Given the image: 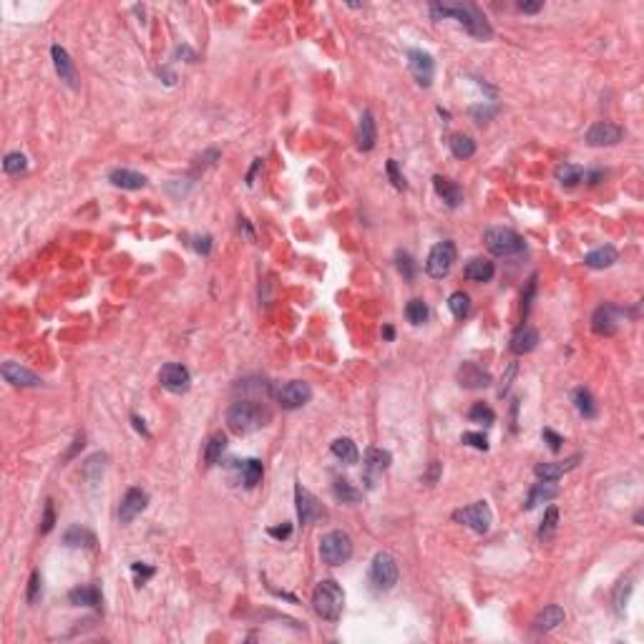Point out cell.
Here are the masks:
<instances>
[{
	"label": "cell",
	"mask_w": 644,
	"mask_h": 644,
	"mask_svg": "<svg viewBox=\"0 0 644 644\" xmlns=\"http://www.w3.org/2000/svg\"><path fill=\"white\" fill-rule=\"evenodd\" d=\"M430 15H433V21L456 18L473 38H481V41H488L493 35V28L488 26L486 15L471 3H430Z\"/></svg>",
	"instance_id": "cell-1"
},
{
	"label": "cell",
	"mask_w": 644,
	"mask_h": 644,
	"mask_svg": "<svg viewBox=\"0 0 644 644\" xmlns=\"http://www.w3.org/2000/svg\"><path fill=\"white\" fill-rule=\"evenodd\" d=\"M272 413L267 405H262L259 401H237L232 403V408L227 410V425L232 433L237 436H247V433H255V430L264 428L270 423Z\"/></svg>",
	"instance_id": "cell-2"
},
{
	"label": "cell",
	"mask_w": 644,
	"mask_h": 644,
	"mask_svg": "<svg viewBox=\"0 0 644 644\" xmlns=\"http://www.w3.org/2000/svg\"><path fill=\"white\" fill-rule=\"evenodd\" d=\"M312 607L318 611V616L327 619V622H338L345 607V591L335 579H322L312 591Z\"/></svg>",
	"instance_id": "cell-3"
},
{
	"label": "cell",
	"mask_w": 644,
	"mask_h": 644,
	"mask_svg": "<svg viewBox=\"0 0 644 644\" xmlns=\"http://www.w3.org/2000/svg\"><path fill=\"white\" fill-rule=\"evenodd\" d=\"M484 244H486V250L491 252V255H496V257L521 255V252H524V247H526V244H524V237L516 234L513 229H506V227L486 229Z\"/></svg>",
	"instance_id": "cell-4"
},
{
	"label": "cell",
	"mask_w": 644,
	"mask_h": 644,
	"mask_svg": "<svg viewBox=\"0 0 644 644\" xmlns=\"http://www.w3.org/2000/svg\"><path fill=\"white\" fill-rule=\"evenodd\" d=\"M320 556L330 567H340L353 556V539L345 531H330L320 539Z\"/></svg>",
	"instance_id": "cell-5"
},
{
	"label": "cell",
	"mask_w": 644,
	"mask_h": 644,
	"mask_svg": "<svg viewBox=\"0 0 644 644\" xmlns=\"http://www.w3.org/2000/svg\"><path fill=\"white\" fill-rule=\"evenodd\" d=\"M370 582L378 591H388L398 584V561L388 551H378L370 564Z\"/></svg>",
	"instance_id": "cell-6"
},
{
	"label": "cell",
	"mask_w": 644,
	"mask_h": 644,
	"mask_svg": "<svg viewBox=\"0 0 644 644\" xmlns=\"http://www.w3.org/2000/svg\"><path fill=\"white\" fill-rule=\"evenodd\" d=\"M456 244L450 242V239H443V242H438L433 250H430L428 259H425V272H428L433 279H443L445 275H448L450 270H453V264H456Z\"/></svg>",
	"instance_id": "cell-7"
},
{
	"label": "cell",
	"mask_w": 644,
	"mask_h": 644,
	"mask_svg": "<svg viewBox=\"0 0 644 644\" xmlns=\"http://www.w3.org/2000/svg\"><path fill=\"white\" fill-rule=\"evenodd\" d=\"M453 521L463 524V526H468L476 533H486L493 524V513H491V508H488L486 501H476V504L466 506V508L453 511Z\"/></svg>",
	"instance_id": "cell-8"
},
{
	"label": "cell",
	"mask_w": 644,
	"mask_h": 644,
	"mask_svg": "<svg viewBox=\"0 0 644 644\" xmlns=\"http://www.w3.org/2000/svg\"><path fill=\"white\" fill-rule=\"evenodd\" d=\"M272 395H275V401H277L284 410H297L312 401V388L305 380H290V383H284V385H279V388H275Z\"/></svg>",
	"instance_id": "cell-9"
},
{
	"label": "cell",
	"mask_w": 644,
	"mask_h": 644,
	"mask_svg": "<svg viewBox=\"0 0 644 644\" xmlns=\"http://www.w3.org/2000/svg\"><path fill=\"white\" fill-rule=\"evenodd\" d=\"M390 461H393V456H390L388 450L383 448H367L365 450V463H362V478H365V486L367 488H375V484H378V478L383 476V473L390 468Z\"/></svg>",
	"instance_id": "cell-10"
},
{
	"label": "cell",
	"mask_w": 644,
	"mask_h": 644,
	"mask_svg": "<svg viewBox=\"0 0 644 644\" xmlns=\"http://www.w3.org/2000/svg\"><path fill=\"white\" fill-rule=\"evenodd\" d=\"M408 66H410L413 78H416L423 89H428V86L433 84V76H436V61H433L430 53H425V50H421V48L408 50Z\"/></svg>",
	"instance_id": "cell-11"
},
{
	"label": "cell",
	"mask_w": 644,
	"mask_h": 644,
	"mask_svg": "<svg viewBox=\"0 0 644 644\" xmlns=\"http://www.w3.org/2000/svg\"><path fill=\"white\" fill-rule=\"evenodd\" d=\"M619 318H622V310L616 305H611V302H604V305L596 307L594 315H591V330H594L596 335L609 338V335H614L616 330H619Z\"/></svg>",
	"instance_id": "cell-12"
},
{
	"label": "cell",
	"mask_w": 644,
	"mask_h": 644,
	"mask_svg": "<svg viewBox=\"0 0 644 644\" xmlns=\"http://www.w3.org/2000/svg\"><path fill=\"white\" fill-rule=\"evenodd\" d=\"M295 504H297V519L300 524H312V521H318L325 516V508H322V504H320L315 496H312L310 491H307L305 486L297 484L295 486Z\"/></svg>",
	"instance_id": "cell-13"
},
{
	"label": "cell",
	"mask_w": 644,
	"mask_h": 644,
	"mask_svg": "<svg viewBox=\"0 0 644 644\" xmlns=\"http://www.w3.org/2000/svg\"><path fill=\"white\" fill-rule=\"evenodd\" d=\"M159 380L169 393L181 395V393H187L189 385H192V375H189L187 367L179 365V362H167V365L159 370Z\"/></svg>",
	"instance_id": "cell-14"
},
{
	"label": "cell",
	"mask_w": 644,
	"mask_h": 644,
	"mask_svg": "<svg viewBox=\"0 0 644 644\" xmlns=\"http://www.w3.org/2000/svg\"><path fill=\"white\" fill-rule=\"evenodd\" d=\"M0 373H3L6 383H10V385H15V388H38V385L43 383L33 370H28V367H23L21 362H13V360L3 362Z\"/></svg>",
	"instance_id": "cell-15"
},
{
	"label": "cell",
	"mask_w": 644,
	"mask_h": 644,
	"mask_svg": "<svg viewBox=\"0 0 644 644\" xmlns=\"http://www.w3.org/2000/svg\"><path fill=\"white\" fill-rule=\"evenodd\" d=\"M146 504H149L146 491H141V488H129V491L124 493L121 504H118V521H121V524H131V521L146 508Z\"/></svg>",
	"instance_id": "cell-16"
},
{
	"label": "cell",
	"mask_w": 644,
	"mask_h": 644,
	"mask_svg": "<svg viewBox=\"0 0 644 644\" xmlns=\"http://www.w3.org/2000/svg\"><path fill=\"white\" fill-rule=\"evenodd\" d=\"M456 378H458V383L468 390H481L491 385V373H488L486 367L476 365V362H463V365L456 370Z\"/></svg>",
	"instance_id": "cell-17"
},
{
	"label": "cell",
	"mask_w": 644,
	"mask_h": 644,
	"mask_svg": "<svg viewBox=\"0 0 644 644\" xmlns=\"http://www.w3.org/2000/svg\"><path fill=\"white\" fill-rule=\"evenodd\" d=\"M622 126L609 124V121H599L587 131V144L589 146H614L622 141Z\"/></svg>",
	"instance_id": "cell-18"
},
{
	"label": "cell",
	"mask_w": 644,
	"mask_h": 644,
	"mask_svg": "<svg viewBox=\"0 0 644 644\" xmlns=\"http://www.w3.org/2000/svg\"><path fill=\"white\" fill-rule=\"evenodd\" d=\"M50 58H53V66H56V73L61 76V81H66V86H71V89H78V73H76V66H73V61H71L68 50L61 48V46H53L50 48Z\"/></svg>",
	"instance_id": "cell-19"
},
{
	"label": "cell",
	"mask_w": 644,
	"mask_h": 644,
	"mask_svg": "<svg viewBox=\"0 0 644 644\" xmlns=\"http://www.w3.org/2000/svg\"><path fill=\"white\" fill-rule=\"evenodd\" d=\"M579 461H582V456L576 453V456H569L567 461H551V463H539L536 468H533V473L541 478V481H559L564 473L574 471L576 466H579Z\"/></svg>",
	"instance_id": "cell-20"
},
{
	"label": "cell",
	"mask_w": 644,
	"mask_h": 644,
	"mask_svg": "<svg viewBox=\"0 0 644 644\" xmlns=\"http://www.w3.org/2000/svg\"><path fill=\"white\" fill-rule=\"evenodd\" d=\"M536 345H539V333H536L531 325H521L513 330L511 345L508 347H511L513 355H526V353H531Z\"/></svg>",
	"instance_id": "cell-21"
},
{
	"label": "cell",
	"mask_w": 644,
	"mask_h": 644,
	"mask_svg": "<svg viewBox=\"0 0 644 644\" xmlns=\"http://www.w3.org/2000/svg\"><path fill=\"white\" fill-rule=\"evenodd\" d=\"M556 496H559V486H556V481H539V484L531 486V491H528L524 508L531 511V508H536L539 504H546V501L556 499Z\"/></svg>",
	"instance_id": "cell-22"
},
{
	"label": "cell",
	"mask_w": 644,
	"mask_h": 644,
	"mask_svg": "<svg viewBox=\"0 0 644 644\" xmlns=\"http://www.w3.org/2000/svg\"><path fill=\"white\" fill-rule=\"evenodd\" d=\"M433 189H436V194L441 196L450 209L461 207V201H463V189L458 187L456 181L445 179V176H433Z\"/></svg>",
	"instance_id": "cell-23"
},
{
	"label": "cell",
	"mask_w": 644,
	"mask_h": 644,
	"mask_svg": "<svg viewBox=\"0 0 644 644\" xmlns=\"http://www.w3.org/2000/svg\"><path fill=\"white\" fill-rule=\"evenodd\" d=\"M466 279L471 282H491L493 275H496V267H493L491 259H484V257H473L471 262L463 267Z\"/></svg>",
	"instance_id": "cell-24"
},
{
	"label": "cell",
	"mask_w": 644,
	"mask_h": 644,
	"mask_svg": "<svg viewBox=\"0 0 644 644\" xmlns=\"http://www.w3.org/2000/svg\"><path fill=\"white\" fill-rule=\"evenodd\" d=\"M237 473H239V481H242L247 488H255L259 481H262V463L257 458H247V461H234L232 463Z\"/></svg>",
	"instance_id": "cell-25"
},
{
	"label": "cell",
	"mask_w": 644,
	"mask_h": 644,
	"mask_svg": "<svg viewBox=\"0 0 644 644\" xmlns=\"http://www.w3.org/2000/svg\"><path fill=\"white\" fill-rule=\"evenodd\" d=\"M109 181L118 189H129V192H136V189L146 187V176L139 172H131V169H113L109 174Z\"/></svg>",
	"instance_id": "cell-26"
},
{
	"label": "cell",
	"mask_w": 644,
	"mask_h": 644,
	"mask_svg": "<svg viewBox=\"0 0 644 644\" xmlns=\"http://www.w3.org/2000/svg\"><path fill=\"white\" fill-rule=\"evenodd\" d=\"M564 619H567L564 609L556 607V604H551V607H544V611H539V616L533 619V629L536 632H551V629H556L559 624H564Z\"/></svg>",
	"instance_id": "cell-27"
},
{
	"label": "cell",
	"mask_w": 644,
	"mask_h": 644,
	"mask_svg": "<svg viewBox=\"0 0 644 644\" xmlns=\"http://www.w3.org/2000/svg\"><path fill=\"white\" fill-rule=\"evenodd\" d=\"M375 141H378V129H375L373 113L362 111L360 126H358V149L360 151H370L375 146Z\"/></svg>",
	"instance_id": "cell-28"
},
{
	"label": "cell",
	"mask_w": 644,
	"mask_h": 644,
	"mask_svg": "<svg viewBox=\"0 0 644 644\" xmlns=\"http://www.w3.org/2000/svg\"><path fill=\"white\" fill-rule=\"evenodd\" d=\"M614 262H616V250L611 244L599 247V250L589 252V255L584 257V264H587L589 270H607V267H611Z\"/></svg>",
	"instance_id": "cell-29"
},
{
	"label": "cell",
	"mask_w": 644,
	"mask_h": 644,
	"mask_svg": "<svg viewBox=\"0 0 644 644\" xmlns=\"http://www.w3.org/2000/svg\"><path fill=\"white\" fill-rule=\"evenodd\" d=\"M63 544L71 549H93L96 546V536L84 526H71L68 531L63 533Z\"/></svg>",
	"instance_id": "cell-30"
},
{
	"label": "cell",
	"mask_w": 644,
	"mask_h": 644,
	"mask_svg": "<svg viewBox=\"0 0 644 644\" xmlns=\"http://www.w3.org/2000/svg\"><path fill=\"white\" fill-rule=\"evenodd\" d=\"M571 401H574L576 410H579V416L587 418V421L596 418V413H599V405H596L594 395L589 393L587 388H576L574 393H571Z\"/></svg>",
	"instance_id": "cell-31"
},
{
	"label": "cell",
	"mask_w": 644,
	"mask_h": 644,
	"mask_svg": "<svg viewBox=\"0 0 644 644\" xmlns=\"http://www.w3.org/2000/svg\"><path fill=\"white\" fill-rule=\"evenodd\" d=\"M333 456L338 458V461H342V463L355 466L358 463V458H360V453H358V445H355L350 438H335L333 441Z\"/></svg>",
	"instance_id": "cell-32"
},
{
	"label": "cell",
	"mask_w": 644,
	"mask_h": 644,
	"mask_svg": "<svg viewBox=\"0 0 644 644\" xmlns=\"http://www.w3.org/2000/svg\"><path fill=\"white\" fill-rule=\"evenodd\" d=\"M68 599L76 607H101V591H98V587H76L68 594Z\"/></svg>",
	"instance_id": "cell-33"
},
{
	"label": "cell",
	"mask_w": 644,
	"mask_h": 644,
	"mask_svg": "<svg viewBox=\"0 0 644 644\" xmlns=\"http://www.w3.org/2000/svg\"><path fill=\"white\" fill-rule=\"evenodd\" d=\"M224 450H227V436H224V433H214V436L207 441V445H204V463L217 466L222 461Z\"/></svg>",
	"instance_id": "cell-34"
},
{
	"label": "cell",
	"mask_w": 644,
	"mask_h": 644,
	"mask_svg": "<svg viewBox=\"0 0 644 644\" xmlns=\"http://www.w3.org/2000/svg\"><path fill=\"white\" fill-rule=\"evenodd\" d=\"M554 176L559 184L571 189V187H576L587 174H584V169L579 167V164H559V167L554 169Z\"/></svg>",
	"instance_id": "cell-35"
},
{
	"label": "cell",
	"mask_w": 644,
	"mask_h": 644,
	"mask_svg": "<svg viewBox=\"0 0 644 644\" xmlns=\"http://www.w3.org/2000/svg\"><path fill=\"white\" fill-rule=\"evenodd\" d=\"M448 146L456 159H471L473 154H476V141L471 136H466V134H453Z\"/></svg>",
	"instance_id": "cell-36"
},
{
	"label": "cell",
	"mask_w": 644,
	"mask_h": 644,
	"mask_svg": "<svg viewBox=\"0 0 644 644\" xmlns=\"http://www.w3.org/2000/svg\"><path fill=\"white\" fill-rule=\"evenodd\" d=\"M556 526H559V508L556 506H549L546 511H544V521H541L539 526V541H551L556 533Z\"/></svg>",
	"instance_id": "cell-37"
},
{
	"label": "cell",
	"mask_w": 644,
	"mask_h": 644,
	"mask_svg": "<svg viewBox=\"0 0 644 644\" xmlns=\"http://www.w3.org/2000/svg\"><path fill=\"white\" fill-rule=\"evenodd\" d=\"M448 310L453 312V318L456 320H463L468 318V312H471V297L466 295V292H453L448 297Z\"/></svg>",
	"instance_id": "cell-38"
},
{
	"label": "cell",
	"mask_w": 644,
	"mask_h": 644,
	"mask_svg": "<svg viewBox=\"0 0 644 644\" xmlns=\"http://www.w3.org/2000/svg\"><path fill=\"white\" fill-rule=\"evenodd\" d=\"M333 493H335V499L342 501V504L353 506V504H358V501H360V491H358V488H353V484H350V481H345V478H342V481H335V484H333Z\"/></svg>",
	"instance_id": "cell-39"
},
{
	"label": "cell",
	"mask_w": 644,
	"mask_h": 644,
	"mask_svg": "<svg viewBox=\"0 0 644 644\" xmlns=\"http://www.w3.org/2000/svg\"><path fill=\"white\" fill-rule=\"evenodd\" d=\"M405 318H408L410 325H423L428 320V305L423 300H410L405 305Z\"/></svg>",
	"instance_id": "cell-40"
},
{
	"label": "cell",
	"mask_w": 644,
	"mask_h": 644,
	"mask_svg": "<svg viewBox=\"0 0 644 644\" xmlns=\"http://www.w3.org/2000/svg\"><path fill=\"white\" fill-rule=\"evenodd\" d=\"M3 169H6V174H10V176L23 174L28 169V159H26L21 151H10V154H6V159H3Z\"/></svg>",
	"instance_id": "cell-41"
},
{
	"label": "cell",
	"mask_w": 644,
	"mask_h": 644,
	"mask_svg": "<svg viewBox=\"0 0 644 644\" xmlns=\"http://www.w3.org/2000/svg\"><path fill=\"white\" fill-rule=\"evenodd\" d=\"M468 418H471V423H484V425H493V421H496V413H493L486 403H476L471 410H468Z\"/></svg>",
	"instance_id": "cell-42"
},
{
	"label": "cell",
	"mask_w": 644,
	"mask_h": 644,
	"mask_svg": "<svg viewBox=\"0 0 644 644\" xmlns=\"http://www.w3.org/2000/svg\"><path fill=\"white\" fill-rule=\"evenodd\" d=\"M104 463H106L104 453H93V456L84 463V476L89 478V481H96V478L104 473Z\"/></svg>",
	"instance_id": "cell-43"
},
{
	"label": "cell",
	"mask_w": 644,
	"mask_h": 644,
	"mask_svg": "<svg viewBox=\"0 0 644 644\" xmlns=\"http://www.w3.org/2000/svg\"><path fill=\"white\" fill-rule=\"evenodd\" d=\"M398 270L403 272V277L408 279H416V272H418V264L416 259L408 255V252H398Z\"/></svg>",
	"instance_id": "cell-44"
},
{
	"label": "cell",
	"mask_w": 644,
	"mask_h": 644,
	"mask_svg": "<svg viewBox=\"0 0 644 644\" xmlns=\"http://www.w3.org/2000/svg\"><path fill=\"white\" fill-rule=\"evenodd\" d=\"M56 524V511H53V501H46V508H43V521H41V533H50Z\"/></svg>",
	"instance_id": "cell-45"
},
{
	"label": "cell",
	"mask_w": 644,
	"mask_h": 644,
	"mask_svg": "<svg viewBox=\"0 0 644 644\" xmlns=\"http://www.w3.org/2000/svg\"><path fill=\"white\" fill-rule=\"evenodd\" d=\"M385 172H388V176H390V181H393L395 189H405V179H403V174L398 172V161L388 159V164H385Z\"/></svg>",
	"instance_id": "cell-46"
},
{
	"label": "cell",
	"mask_w": 644,
	"mask_h": 644,
	"mask_svg": "<svg viewBox=\"0 0 644 644\" xmlns=\"http://www.w3.org/2000/svg\"><path fill=\"white\" fill-rule=\"evenodd\" d=\"M461 441L468 443V445H473V448H478V450H488V438H486L484 433H463Z\"/></svg>",
	"instance_id": "cell-47"
},
{
	"label": "cell",
	"mask_w": 644,
	"mask_h": 644,
	"mask_svg": "<svg viewBox=\"0 0 644 644\" xmlns=\"http://www.w3.org/2000/svg\"><path fill=\"white\" fill-rule=\"evenodd\" d=\"M41 571H33L30 574V582H28V602L35 604L38 599H41Z\"/></svg>",
	"instance_id": "cell-48"
},
{
	"label": "cell",
	"mask_w": 644,
	"mask_h": 644,
	"mask_svg": "<svg viewBox=\"0 0 644 644\" xmlns=\"http://www.w3.org/2000/svg\"><path fill=\"white\" fill-rule=\"evenodd\" d=\"M131 571H134V574H136V582H139V584H144L146 579H151V576H154V571H156V569H154V567H146V564H141V561H136V564H131Z\"/></svg>",
	"instance_id": "cell-49"
},
{
	"label": "cell",
	"mask_w": 644,
	"mask_h": 644,
	"mask_svg": "<svg viewBox=\"0 0 644 644\" xmlns=\"http://www.w3.org/2000/svg\"><path fill=\"white\" fill-rule=\"evenodd\" d=\"M541 436H544V441H546L549 448L554 450V453H556V450H561V443H564V438H561L559 433H554L551 428H544V433H541Z\"/></svg>",
	"instance_id": "cell-50"
},
{
	"label": "cell",
	"mask_w": 644,
	"mask_h": 644,
	"mask_svg": "<svg viewBox=\"0 0 644 644\" xmlns=\"http://www.w3.org/2000/svg\"><path fill=\"white\" fill-rule=\"evenodd\" d=\"M194 250L196 252H201V255H209L212 252V237L209 234H204V237H194Z\"/></svg>",
	"instance_id": "cell-51"
},
{
	"label": "cell",
	"mask_w": 644,
	"mask_h": 644,
	"mask_svg": "<svg viewBox=\"0 0 644 644\" xmlns=\"http://www.w3.org/2000/svg\"><path fill=\"white\" fill-rule=\"evenodd\" d=\"M533 292H536V277H531V279H528L526 295L521 297V302H524V318H526V315H528V307H531V297H533Z\"/></svg>",
	"instance_id": "cell-52"
},
{
	"label": "cell",
	"mask_w": 644,
	"mask_h": 644,
	"mask_svg": "<svg viewBox=\"0 0 644 644\" xmlns=\"http://www.w3.org/2000/svg\"><path fill=\"white\" fill-rule=\"evenodd\" d=\"M541 8H544L541 0H533V3H519V10H524V13H539Z\"/></svg>",
	"instance_id": "cell-53"
},
{
	"label": "cell",
	"mask_w": 644,
	"mask_h": 644,
	"mask_svg": "<svg viewBox=\"0 0 644 644\" xmlns=\"http://www.w3.org/2000/svg\"><path fill=\"white\" fill-rule=\"evenodd\" d=\"M292 533V526L287 524V526H282V528H270V536H275V539H287Z\"/></svg>",
	"instance_id": "cell-54"
},
{
	"label": "cell",
	"mask_w": 644,
	"mask_h": 644,
	"mask_svg": "<svg viewBox=\"0 0 644 644\" xmlns=\"http://www.w3.org/2000/svg\"><path fill=\"white\" fill-rule=\"evenodd\" d=\"M131 421H134V428L139 430V433H144V436H149V430H146V425H144V421H141L139 416H131Z\"/></svg>",
	"instance_id": "cell-55"
},
{
	"label": "cell",
	"mask_w": 644,
	"mask_h": 644,
	"mask_svg": "<svg viewBox=\"0 0 644 644\" xmlns=\"http://www.w3.org/2000/svg\"><path fill=\"white\" fill-rule=\"evenodd\" d=\"M438 471H441V463H438V461H433V468H430V473H428V481H430V484H433V481L438 478Z\"/></svg>",
	"instance_id": "cell-56"
},
{
	"label": "cell",
	"mask_w": 644,
	"mask_h": 644,
	"mask_svg": "<svg viewBox=\"0 0 644 644\" xmlns=\"http://www.w3.org/2000/svg\"><path fill=\"white\" fill-rule=\"evenodd\" d=\"M383 338H385V340H393V338H395V330H393V327H390V325L383 327Z\"/></svg>",
	"instance_id": "cell-57"
}]
</instances>
